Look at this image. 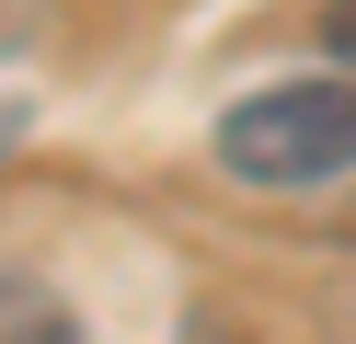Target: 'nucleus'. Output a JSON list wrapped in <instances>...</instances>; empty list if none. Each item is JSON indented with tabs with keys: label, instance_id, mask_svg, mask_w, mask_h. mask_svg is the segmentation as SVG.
I'll return each instance as SVG.
<instances>
[{
	"label": "nucleus",
	"instance_id": "nucleus-1",
	"mask_svg": "<svg viewBox=\"0 0 356 344\" xmlns=\"http://www.w3.org/2000/svg\"><path fill=\"white\" fill-rule=\"evenodd\" d=\"M218 172L264 183V195H310V183L356 172V81H264L218 115Z\"/></svg>",
	"mask_w": 356,
	"mask_h": 344
},
{
	"label": "nucleus",
	"instance_id": "nucleus-2",
	"mask_svg": "<svg viewBox=\"0 0 356 344\" xmlns=\"http://www.w3.org/2000/svg\"><path fill=\"white\" fill-rule=\"evenodd\" d=\"M0 344H81V321H70V298H58V287L0 275Z\"/></svg>",
	"mask_w": 356,
	"mask_h": 344
},
{
	"label": "nucleus",
	"instance_id": "nucleus-3",
	"mask_svg": "<svg viewBox=\"0 0 356 344\" xmlns=\"http://www.w3.org/2000/svg\"><path fill=\"white\" fill-rule=\"evenodd\" d=\"M172 344H253V333H241L230 310H195V321H184V333H172Z\"/></svg>",
	"mask_w": 356,
	"mask_h": 344
},
{
	"label": "nucleus",
	"instance_id": "nucleus-4",
	"mask_svg": "<svg viewBox=\"0 0 356 344\" xmlns=\"http://www.w3.org/2000/svg\"><path fill=\"white\" fill-rule=\"evenodd\" d=\"M322 46H333V58H356V0H333V12H322Z\"/></svg>",
	"mask_w": 356,
	"mask_h": 344
},
{
	"label": "nucleus",
	"instance_id": "nucleus-5",
	"mask_svg": "<svg viewBox=\"0 0 356 344\" xmlns=\"http://www.w3.org/2000/svg\"><path fill=\"white\" fill-rule=\"evenodd\" d=\"M0 23H12V0H0Z\"/></svg>",
	"mask_w": 356,
	"mask_h": 344
}]
</instances>
